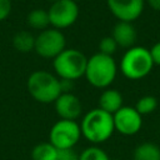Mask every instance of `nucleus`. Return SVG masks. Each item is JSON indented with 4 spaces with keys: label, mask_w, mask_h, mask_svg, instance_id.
I'll use <instances>...</instances> for the list:
<instances>
[{
    "label": "nucleus",
    "mask_w": 160,
    "mask_h": 160,
    "mask_svg": "<svg viewBox=\"0 0 160 160\" xmlns=\"http://www.w3.org/2000/svg\"><path fill=\"white\" fill-rule=\"evenodd\" d=\"M80 130L81 136L92 145L102 144L108 141L115 131L112 115L101 110L100 108L91 109L82 115Z\"/></svg>",
    "instance_id": "f257e3e1"
},
{
    "label": "nucleus",
    "mask_w": 160,
    "mask_h": 160,
    "mask_svg": "<svg viewBox=\"0 0 160 160\" xmlns=\"http://www.w3.org/2000/svg\"><path fill=\"white\" fill-rule=\"evenodd\" d=\"M26 89L30 96L41 104H54L62 92L61 80L55 74L46 70L32 71L26 80Z\"/></svg>",
    "instance_id": "f03ea898"
},
{
    "label": "nucleus",
    "mask_w": 160,
    "mask_h": 160,
    "mask_svg": "<svg viewBox=\"0 0 160 160\" xmlns=\"http://www.w3.org/2000/svg\"><path fill=\"white\" fill-rule=\"evenodd\" d=\"M118 64L110 55L96 52L88 58L84 78L96 89H106L114 82L118 75Z\"/></svg>",
    "instance_id": "7ed1b4c3"
},
{
    "label": "nucleus",
    "mask_w": 160,
    "mask_h": 160,
    "mask_svg": "<svg viewBox=\"0 0 160 160\" xmlns=\"http://www.w3.org/2000/svg\"><path fill=\"white\" fill-rule=\"evenodd\" d=\"M152 68L154 62L149 49L138 45L126 49L119 64V70L129 80H141L146 78Z\"/></svg>",
    "instance_id": "20e7f679"
},
{
    "label": "nucleus",
    "mask_w": 160,
    "mask_h": 160,
    "mask_svg": "<svg viewBox=\"0 0 160 160\" xmlns=\"http://www.w3.org/2000/svg\"><path fill=\"white\" fill-rule=\"evenodd\" d=\"M88 58L78 49H65L52 59V69L60 80L76 81L82 78L86 69Z\"/></svg>",
    "instance_id": "39448f33"
},
{
    "label": "nucleus",
    "mask_w": 160,
    "mask_h": 160,
    "mask_svg": "<svg viewBox=\"0 0 160 160\" xmlns=\"http://www.w3.org/2000/svg\"><path fill=\"white\" fill-rule=\"evenodd\" d=\"M66 49V39L61 30L48 28L35 36L34 51L42 59H55Z\"/></svg>",
    "instance_id": "423d86ee"
},
{
    "label": "nucleus",
    "mask_w": 160,
    "mask_h": 160,
    "mask_svg": "<svg viewBox=\"0 0 160 160\" xmlns=\"http://www.w3.org/2000/svg\"><path fill=\"white\" fill-rule=\"evenodd\" d=\"M81 138L80 124L76 120H58L49 131V141L59 150L72 149Z\"/></svg>",
    "instance_id": "0eeeda50"
},
{
    "label": "nucleus",
    "mask_w": 160,
    "mask_h": 160,
    "mask_svg": "<svg viewBox=\"0 0 160 160\" xmlns=\"http://www.w3.org/2000/svg\"><path fill=\"white\" fill-rule=\"evenodd\" d=\"M48 14L50 26L62 30L76 22L79 18V5L74 0H58L51 2Z\"/></svg>",
    "instance_id": "6e6552de"
},
{
    "label": "nucleus",
    "mask_w": 160,
    "mask_h": 160,
    "mask_svg": "<svg viewBox=\"0 0 160 160\" xmlns=\"http://www.w3.org/2000/svg\"><path fill=\"white\" fill-rule=\"evenodd\" d=\"M115 131L124 136H132L141 130L142 116L134 106H121L114 115Z\"/></svg>",
    "instance_id": "1a4fd4ad"
},
{
    "label": "nucleus",
    "mask_w": 160,
    "mask_h": 160,
    "mask_svg": "<svg viewBox=\"0 0 160 160\" xmlns=\"http://www.w3.org/2000/svg\"><path fill=\"white\" fill-rule=\"evenodd\" d=\"M106 5L118 21L134 22L141 16L145 0H106Z\"/></svg>",
    "instance_id": "9d476101"
},
{
    "label": "nucleus",
    "mask_w": 160,
    "mask_h": 160,
    "mask_svg": "<svg viewBox=\"0 0 160 160\" xmlns=\"http://www.w3.org/2000/svg\"><path fill=\"white\" fill-rule=\"evenodd\" d=\"M56 115L64 120H78L82 114V104L74 92H61L54 101Z\"/></svg>",
    "instance_id": "9b49d317"
},
{
    "label": "nucleus",
    "mask_w": 160,
    "mask_h": 160,
    "mask_svg": "<svg viewBox=\"0 0 160 160\" xmlns=\"http://www.w3.org/2000/svg\"><path fill=\"white\" fill-rule=\"evenodd\" d=\"M111 36L116 41L119 48L130 49L135 46L136 39H138V31L132 25V22L118 21L112 28Z\"/></svg>",
    "instance_id": "f8f14e48"
},
{
    "label": "nucleus",
    "mask_w": 160,
    "mask_h": 160,
    "mask_svg": "<svg viewBox=\"0 0 160 160\" xmlns=\"http://www.w3.org/2000/svg\"><path fill=\"white\" fill-rule=\"evenodd\" d=\"M99 108L111 115H114L121 106H124V99L119 90L106 88L99 96Z\"/></svg>",
    "instance_id": "ddd939ff"
},
{
    "label": "nucleus",
    "mask_w": 160,
    "mask_h": 160,
    "mask_svg": "<svg viewBox=\"0 0 160 160\" xmlns=\"http://www.w3.org/2000/svg\"><path fill=\"white\" fill-rule=\"evenodd\" d=\"M132 160H160V146L151 141H144L134 149Z\"/></svg>",
    "instance_id": "4468645a"
},
{
    "label": "nucleus",
    "mask_w": 160,
    "mask_h": 160,
    "mask_svg": "<svg viewBox=\"0 0 160 160\" xmlns=\"http://www.w3.org/2000/svg\"><path fill=\"white\" fill-rule=\"evenodd\" d=\"M12 46L16 51L26 54L34 50L35 46V36L28 30H20L12 36Z\"/></svg>",
    "instance_id": "2eb2a0df"
},
{
    "label": "nucleus",
    "mask_w": 160,
    "mask_h": 160,
    "mask_svg": "<svg viewBox=\"0 0 160 160\" xmlns=\"http://www.w3.org/2000/svg\"><path fill=\"white\" fill-rule=\"evenodd\" d=\"M26 24L29 28L34 30H45L50 26V20H49V14L48 10L44 9H34L28 12L26 15Z\"/></svg>",
    "instance_id": "dca6fc26"
},
{
    "label": "nucleus",
    "mask_w": 160,
    "mask_h": 160,
    "mask_svg": "<svg viewBox=\"0 0 160 160\" xmlns=\"http://www.w3.org/2000/svg\"><path fill=\"white\" fill-rule=\"evenodd\" d=\"M58 150L50 141L39 142L31 150V160H55Z\"/></svg>",
    "instance_id": "f3484780"
},
{
    "label": "nucleus",
    "mask_w": 160,
    "mask_h": 160,
    "mask_svg": "<svg viewBox=\"0 0 160 160\" xmlns=\"http://www.w3.org/2000/svg\"><path fill=\"white\" fill-rule=\"evenodd\" d=\"M134 108L136 109V111L141 116L149 115V114H151V112H154L156 110V108H158V99L155 96H152V95H144V96L138 99V101H136Z\"/></svg>",
    "instance_id": "a211bd4d"
},
{
    "label": "nucleus",
    "mask_w": 160,
    "mask_h": 160,
    "mask_svg": "<svg viewBox=\"0 0 160 160\" xmlns=\"http://www.w3.org/2000/svg\"><path fill=\"white\" fill-rule=\"evenodd\" d=\"M79 160H110L108 152L105 150H102L100 146L98 145H91L85 148L80 155H79Z\"/></svg>",
    "instance_id": "6ab92c4d"
},
{
    "label": "nucleus",
    "mask_w": 160,
    "mask_h": 160,
    "mask_svg": "<svg viewBox=\"0 0 160 160\" xmlns=\"http://www.w3.org/2000/svg\"><path fill=\"white\" fill-rule=\"evenodd\" d=\"M118 44L116 41L112 39V36H104L100 41H99V52L105 54V55H110L112 56L116 50H118Z\"/></svg>",
    "instance_id": "aec40b11"
},
{
    "label": "nucleus",
    "mask_w": 160,
    "mask_h": 160,
    "mask_svg": "<svg viewBox=\"0 0 160 160\" xmlns=\"http://www.w3.org/2000/svg\"><path fill=\"white\" fill-rule=\"evenodd\" d=\"M55 160H79V155L72 149L58 150V156Z\"/></svg>",
    "instance_id": "412c9836"
},
{
    "label": "nucleus",
    "mask_w": 160,
    "mask_h": 160,
    "mask_svg": "<svg viewBox=\"0 0 160 160\" xmlns=\"http://www.w3.org/2000/svg\"><path fill=\"white\" fill-rule=\"evenodd\" d=\"M12 9L11 0H0V22L8 19Z\"/></svg>",
    "instance_id": "4be33fe9"
},
{
    "label": "nucleus",
    "mask_w": 160,
    "mask_h": 160,
    "mask_svg": "<svg viewBox=\"0 0 160 160\" xmlns=\"http://www.w3.org/2000/svg\"><path fill=\"white\" fill-rule=\"evenodd\" d=\"M150 55H151V59H152V62L154 65H158L160 66V41L155 42L150 49Z\"/></svg>",
    "instance_id": "5701e85b"
},
{
    "label": "nucleus",
    "mask_w": 160,
    "mask_h": 160,
    "mask_svg": "<svg viewBox=\"0 0 160 160\" xmlns=\"http://www.w3.org/2000/svg\"><path fill=\"white\" fill-rule=\"evenodd\" d=\"M145 4H148L152 10L160 12V0H145Z\"/></svg>",
    "instance_id": "b1692460"
},
{
    "label": "nucleus",
    "mask_w": 160,
    "mask_h": 160,
    "mask_svg": "<svg viewBox=\"0 0 160 160\" xmlns=\"http://www.w3.org/2000/svg\"><path fill=\"white\" fill-rule=\"evenodd\" d=\"M48 1H50V2H55V1H58V0H48Z\"/></svg>",
    "instance_id": "393cba45"
},
{
    "label": "nucleus",
    "mask_w": 160,
    "mask_h": 160,
    "mask_svg": "<svg viewBox=\"0 0 160 160\" xmlns=\"http://www.w3.org/2000/svg\"><path fill=\"white\" fill-rule=\"evenodd\" d=\"M74 1H76V2H78V0H74Z\"/></svg>",
    "instance_id": "a878e982"
}]
</instances>
